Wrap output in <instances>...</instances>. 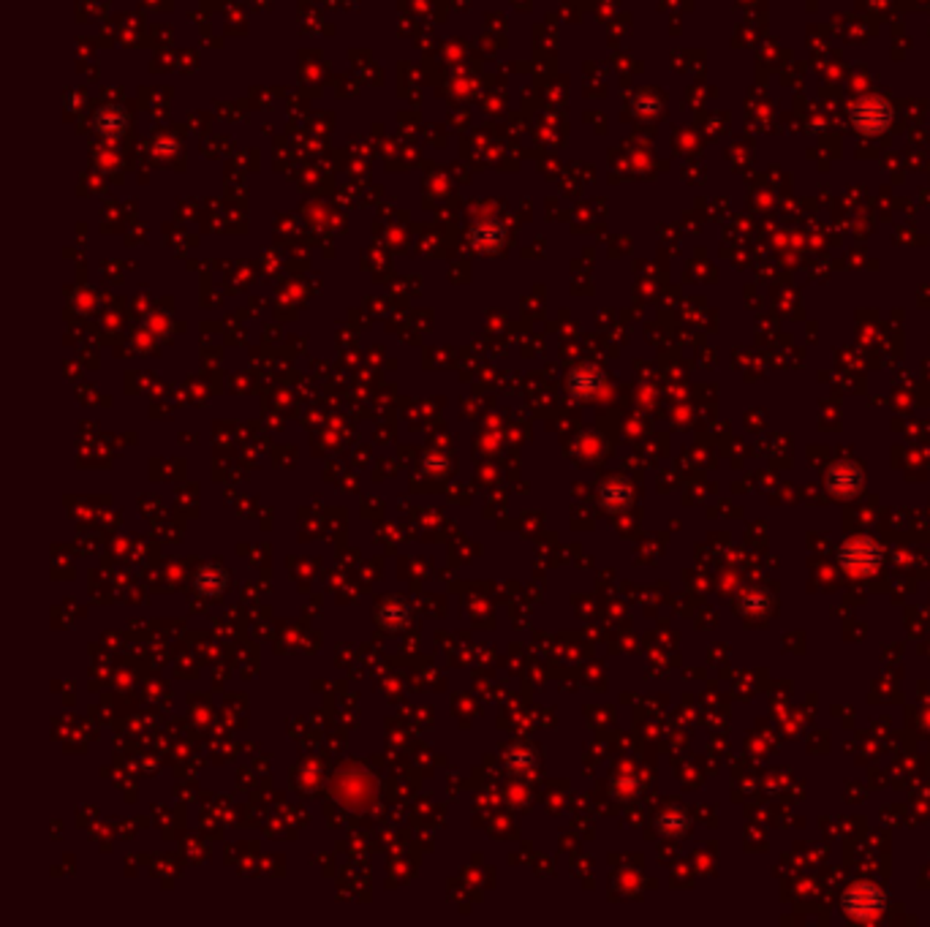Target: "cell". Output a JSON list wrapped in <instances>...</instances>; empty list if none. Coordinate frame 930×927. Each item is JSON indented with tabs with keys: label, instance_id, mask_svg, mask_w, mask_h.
I'll return each mask as SVG.
<instances>
[{
	"label": "cell",
	"instance_id": "obj_1",
	"mask_svg": "<svg viewBox=\"0 0 930 927\" xmlns=\"http://www.w3.org/2000/svg\"><path fill=\"white\" fill-rule=\"evenodd\" d=\"M838 563L846 574H854V577H868L879 568L881 563V550L873 539L868 536H857V539H849L841 544L838 550Z\"/></svg>",
	"mask_w": 930,
	"mask_h": 927
},
{
	"label": "cell",
	"instance_id": "obj_2",
	"mask_svg": "<svg viewBox=\"0 0 930 927\" xmlns=\"http://www.w3.org/2000/svg\"><path fill=\"white\" fill-rule=\"evenodd\" d=\"M843 911L852 919L868 922V919H873V916H879L884 911V892L876 884H871V881H857L843 895Z\"/></svg>",
	"mask_w": 930,
	"mask_h": 927
},
{
	"label": "cell",
	"instance_id": "obj_3",
	"mask_svg": "<svg viewBox=\"0 0 930 927\" xmlns=\"http://www.w3.org/2000/svg\"><path fill=\"white\" fill-rule=\"evenodd\" d=\"M827 487L838 498H854L862 487V471L852 466V462H838L827 474Z\"/></svg>",
	"mask_w": 930,
	"mask_h": 927
}]
</instances>
